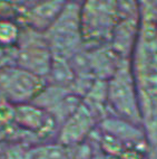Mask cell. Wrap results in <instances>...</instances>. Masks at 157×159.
Wrapping results in <instances>:
<instances>
[{
  "instance_id": "10",
  "label": "cell",
  "mask_w": 157,
  "mask_h": 159,
  "mask_svg": "<svg viewBox=\"0 0 157 159\" xmlns=\"http://www.w3.org/2000/svg\"><path fill=\"white\" fill-rule=\"evenodd\" d=\"M66 1H39L23 5L20 10L21 26L44 34L62 11Z\"/></svg>"
},
{
  "instance_id": "4",
  "label": "cell",
  "mask_w": 157,
  "mask_h": 159,
  "mask_svg": "<svg viewBox=\"0 0 157 159\" xmlns=\"http://www.w3.org/2000/svg\"><path fill=\"white\" fill-rule=\"evenodd\" d=\"M118 20L117 1H86L80 8V27L85 49L109 45Z\"/></svg>"
},
{
  "instance_id": "3",
  "label": "cell",
  "mask_w": 157,
  "mask_h": 159,
  "mask_svg": "<svg viewBox=\"0 0 157 159\" xmlns=\"http://www.w3.org/2000/svg\"><path fill=\"white\" fill-rule=\"evenodd\" d=\"M107 109L114 118L143 127L129 60L121 61L114 75L107 81Z\"/></svg>"
},
{
  "instance_id": "1",
  "label": "cell",
  "mask_w": 157,
  "mask_h": 159,
  "mask_svg": "<svg viewBox=\"0 0 157 159\" xmlns=\"http://www.w3.org/2000/svg\"><path fill=\"white\" fill-rule=\"evenodd\" d=\"M140 26L130 68L149 148H157V2H139Z\"/></svg>"
},
{
  "instance_id": "7",
  "label": "cell",
  "mask_w": 157,
  "mask_h": 159,
  "mask_svg": "<svg viewBox=\"0 0 157 159\" xmlns=\"http://www.w3.org/2000/svg\"><path fill=\"white\" fill-rule=\"evenodd\" d=\"M46 85V80L16 65L3 67V97L10 105L31 103Z\"/></svg>"
},
{
  "instance_id": "5",
  "label": "cell",
  "mask_w": 157,
  "mask_h": 159,
  "mask_svg": "<svg viewBox=\"0 0 157 159\" xmlns=\"http://www.w3.org/2000/svg\"><path fill=\"white\" fill-rule=\"evenodd\" d=\"M53 60L44 34L23 26L20 40L15 49L14 65L46 80Z\"/></svg>"
},
{
  "instance_id": "13",
  "label": "cell",
  "mask_w": 157,
  "mask_h": 159,
  "mask_svg": "<svg viewBox=\"0 0 157 159\" xmlns=\"http://www.w3.org/2000/svg\"><path fill=\"white\" fill-rule=\"evenodd\" d=\"M156 29H157V18H156Z\"/></svg>"
},
{
  "instance_id": "8",
  "label": "cell",
  "mask_w": 157,
  "mask_h": 159,
  "mask_svg": "<svg viewBox=\"0 0 157 159\" xmlns=\"http://www.w3.org/2000/svg\"><path fill=\"white\" fill-rule=\"evenodd\" d=\"M97 122L98 120L91 113V111L82 102L77 110L60 125L56 141L69 147H76L91 136Z\"/></svg>"
},
{
  "instance_id": "2",
  "label": "cell",
  "mask_w": 157,
  "mask_h": 159,
  "mask_svg": "<svg viewBox=\"0 0 157 159\" xmlns=\"http://www.w3.org/2000/svg\"><path fill=\"white\" fill-rule=\"evenodd\" d=\"M80 8L82 2L66 1L55 21L44 33L53 57L70 61L84 49Z\"/></svg>"
},
{
  "instance_id": "9",
  "label": "cell",
  "mask_w": 157,
  "mask_h": 159,
  "mask_svg": "<svg viewBox=\"0 0 157 159\" xmlns=\"http://www.w3.org/2000/svg\"><path fill=\"white\" fill-rule=\"evenodd\" d=\"M14 125L25 132L36 134L39 136L58 132V125L45 110L32 103L14 105Z\"/></svg>"
},
{
  "instance_id": "6",
  "label": "cell",
  "mask_w": 157,
  "mask_h": 159,
  "mask_svg": "<svg viewBox=\"0 0 157 159\" xmlns=\"http://www.w3.org/2000/svg\"><path fill=\"white\" fill-rule=\"evenodd\" d=\"M118 20L112 31L110 47L121 58L129 60L140 26V6L135 1H118Z\"/></svg>"
},
{
  "instance_id": "11",
  "label": "cell",
  "mask_w": 157,
  "mask_h": 159,
  "mask_svg": "<svg viewBox=\"0 0 157 159\" xmlns=\"http://www.w3.org/2000/svg\"><path fill=\"white\" fill-rule=\"evenodd\" d=\"M29 159H75V148L60 142L40 143L30 150Z\"/></svg>"
},
{
  "instance_id": "12",
  "label": "cell",
  "mask_w": 157,
  "mask_h": 159,
  "mask_svg": "<svg viewBox=\"0 0 157 159\" xmlns=\"http://www.w3.org/2000/svg\"><path fill=\"white\" fill-rule=\"evenodd\" d=\"M23 26L17 19L0 17V48L16 49L20 40Z\"/></svg>"
}]
</instances>
